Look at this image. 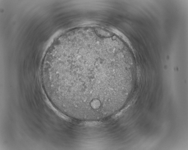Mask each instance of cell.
<instances>
[{"label": "cell", "mask_w": 188, "mask_h": 150, "mask_svg": "<svg viewBox=\"0 0 188 150\" xmlns=\"http://www.w3.org/2000/svg\"><path fill=\"white\" fill-rule=\"evenodd\" d=\"M110 57L99 50L70 46L42 66V79L52 103L71 116L108 108L120 96L121 80L112 77Z\"/></svg>", "instance_id": "1"}]
</instances>
